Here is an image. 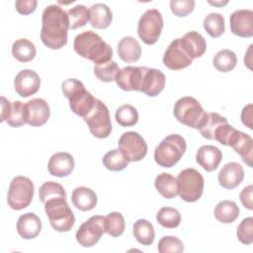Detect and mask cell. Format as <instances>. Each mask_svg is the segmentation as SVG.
Wrapping results in <instances>:
<instances>
[{"mask_svg": "<svg viewBox=\"0 0 253 253\" xmlns=\"http://www.w3.org/2000/svg\"><path fill=\"white\" fill-rule=\"evenodd\" d=\"M209 3L211 4V5H213V6H223V5L227 4V1H223V2H215V1L211 2V1H209Z\"/></svg>", "mask_w": 253, "mask_h": 253, "instance_id": "cell-49", "label": "cell"}, {"mask_svg": "<svg viewBox=\"0 0 253 253\" xmlns=\"http://www.w3.org/2000/svg\"><path fill=\"white\" fill-rule=\"evenodd\" d=\"M221 151L213 145H203L198 149L196 154L198 164L208 172L215 170L221 162Z\"/></svg>", "mask_w": 253, "mask_h": 253, "instance_id": "cell-23", "label": "cell"}, {"mask_svg": "<svg viewBox=\"0 0 253 253\" xmlns=\"http://www.w3.org/2000/svg\"><path fill=\"white\" fill-rule=\"evenodd\" d=\"M143 66H126L116 75L117 85L124 91H140Z\"/></svg>", "mask_w": 253, "mask_h": 253, "instance_id": "cell-17", "label": "cell"}, {"mask_svg": "<svg viewBox=\"0 0 253 253\" xmlns=\"http://www.w3.org/2000/svg\"><path fill=\"white\" fill-rule=\"evenodd\" d=\"M69 19V29L75 30L87 24L90 20V12L84 5H76L67 11Z\"/></svg>", "mask_w": 253, "mask_h": 253, "instance_id": "cell-37", "label": "cell"}, {"mask_svg": "<svg viewBox=\"0 0 253 253\" xmlns=\"http://www.w3.org/2000/svg\"><path fill=\"white\" fill-rule=\"evenodd\" d=\"M1 122H6L12 127H19L27 124L25 104L21 101L11 103L1 96Z\"/></svg>", "mask_w": 253, "mask_h": 253, "instance_id": "cell-14", "label": "cell"}, {"mask_svg": "<svg viewBox=\"0 0 253 253\" xmlns=\"http://www.w3.org/2000/svg\"><path fill=\"white\" fill-rule=\"evenodd\" d=\"M177 193L182 200L188 203L198 201L204 192V177L195 168H186L182 170L178 177Z\"/></svg>", "mask_w": 253, "mask_h": 253, "instance_id": "cell-7", "label": "cell"}, {"mask_svg": "<svg viewBox=\"0 0 253 253\" xmlns=\"http://www.w3.org/2000/svg\"><path fill=\"white\" fill-rule=\"evenodd\" d=\"M193 59L187 54L181 45V39L174 40L166 48L163 55V63L171 70H180L188 67Z\"/></svg>", "mask_w": 253, "mask_h": 253, "instance_id": "cell-13", "label": "cell"}, {"mask_svg": "<svg viewBox=\"0 0 253 253\" xmlns=\"http://www.w3.org/2000/svg\"><path fill=\"white\" fill-rule=\"evenodd\" d=\"M252 193H253V186L252 185H248L247 187H245L244 189H242V191L240 192V201L242 203V205L248 209V210H252L253 209V202H252Z\"/></svg>", "mask_w": 253, "mask_h": 253, "instance_id": "cell-47", "label": "cell"}, {"mask_svg": "<svg viewBox=\"0 0 253 253\" xmlns=\"http://www.w3.org/2000/svg\"><path fill=\"white\" fill-rule=\"evenodd\" d=\"M44 210L54 230L67 232L74 226L75 216L66 202V198L58 197L47 200L44 203Z\"/></svg>", "mask_w": 253, "mask_h": 253, "instance_id": "cell-6", "label": "cell"}, {"mask_svg": "<svg viewBox=\"0 0 253 253\" xmlns=\"http://www.w3.org/2000/svg\"><path fill=\"white\" fill-rule=\"evenodd\" d=\"M181 45L192 59L201 57L207 49L205 38L196 31L185 34L181 39Z\"/></svg>", "mask_w": 253, "mask_h": 253, "instance_id": "cell-25", "label": "cell"}, {"mask_svg": "<svg viewBox=\"0 0 253 253\" xmlns=\"http://www.w3.org/2000/svg\"><path fill=\"white\" fill-rule=\"evenodd\" d=\"M63 95L68 99L71 111L81 117H86L94 108L96 99L85 89L84 84L75 78H68L61 84Z\"/></svg>", "mask_w": 253, "mask_h": 253, "instance_id": "cell-3", "label": "cell"}, {"mask_svg": "<svg viewBox=\"0 0 253 253\" xmlns=\"http://www.w3.org/2000/svg\"><path fill=\"white\" fill-rule=\"evenodd\" d=\"M132 232L137 240L142 245L149 246L153 243L155 238V231L152 223L144 218L137 219L133 226H132Z\"/></svg>", "mask_w": 253, "mask_h": 253, "instance_id": "cell-29", "label": "cell"}, {"mask_svg": "<svg viewBox=\"0 0 253 253\" xmlns=\"http://www.w3.org/2000/svg\"><path fill=\"white\" fill-rule=\"evenodd\" d=\"M119 149L128 162L142 160L147 153L144 138L135 131H126L119 139Z\"/></svg>", "mask_w": 253, "mask_h": 253, "instance_id": "cell-11", "label": "cell"}, {"mask_svg": "<svg viewBox=\"0 0 253 253\" xmlns=\"http://www.w3.org/2000/svg\"><path fill=\"white\" fill-rule=\"evenodd\" d=\"M115 118L122 126H132L138 122V113L133 106L126 104L117 109Z\"/></svg>", "mask_w": 253, "mask_h": 253, "instance_id": "cell-38", "label": "cell"}, {"mask_svg": "<svg viewBox=\"0 0 253 253\" xmlns=\"http://www.w3.org/2000/svg\"><path fill=\"white\" fill-rule=\"evenodd\" d=\"M83 120L95 137L106 138L111 134L112 123L109 109L101 100L96 99L94 108Z\"/></svg>", "mask_w": 253, "mask_h": 253, "instance_id": "cell-9", "label": "cell"}, {"mask_svg": "<svg viewBox=\"0 0 253 253\" xmlns=\"http://www.w3.org/2000/svg\"><path fill=\"white\" fill-rule=\"evenodd\" d=\"M228 146H231L233 150L241 156L243 162H245L249 167H252L253 140L249 134L236 129Z\"/></svg>", "mask_w": 253, "mask_h": 253, "instance_id": "cell-22", "label": "cell"}, {"mask_svg": "<svg viewBox=\"0 0 253 253\" xmlns=\"http://www.w3.org/2000/svg\"><path fill=\"white\" fill-rule=\"evenodd\" d=\"M41 86L39 74L32 69L21 70L14 79V87L17 94L23 98L36 94Z\"/></svg>", "mask_w": 253, "mask_h": 253, "instance_id": "cell-15", "label": "cell"}, {"mask_svg": "<svg viewBox=\"0 0 253 253\" xmlns=\"http://www.w3.org/2000/svg\"><path fill=\"white\" fill-rule=\"evenodd\" d=\"M187 148L185 138L180 134H170L163 138L154 150L155 162L165 168H171L182 158Z\"/></svg>", "mask_w": 253, "mask_h": 253, "instance_id": "cell-4", "label": "cell"}, {"mask_svg": "<svg viewBox=\"0 0 253 253\" xmlns=\"http://www.w3.org/2000/svg\"><path fill=\"white\" fill-rule=\"evenodd\" d=\"M90 23L95 29L108 28L113 20V14L111 9L104 3H96L89 9Z\"/></svg>", "mask_w": 253, "mask_h": 253, "instance_id": "cell-28", "label": "cell"}, {"mask_svg": "<svg viewBox=\"0 0 253 253\" xmlns=\"http://www.w3.org/2000/svg\"><path fill=\"white\" fill-rule=\"evenodd\" d=\"M195 7L194 0H171L170 9L175 16L185 17L193 12Z\"/></svg>", "mask_w": 253, "mask_h": 253, "instance_id": "cell-45", "label": "cell"}, {"mask_svg": "<svg viewBox=\"0 0 253 253\" xmlns=\"http://www.w3.org/2000/svg\"><path fill=\"white\" fill-rule=\"evenodd\" d=\"M232 34L241 38L253 36V12L248 9L234 11L229 18Z\"/></svg>", "mask_w": 253, "mask_h": 253, "instance_id": "cell-18", "label": "cell"}, {"mask_svg": "<svg viewBox=\"0 0 253 253\" xmlns=\"http://www.w3.org/2000/svg\"><path fill=\"white\" fill-rule=\"evenodd\" d=\"M73 156L68 152H57L51 155L47 163V169L50 175L56 177H66L74 169Z\"/></svg>", "mask_w": 253, "mask_h": 253, "instance_id": "cell-20", "label": "cell"}, {"mask_svg": "<svg viewBox=\"0 0 253 253\" xmlns=\"http://www.w3.org/2000/svg\"><path fill=\"white\" fill-rule=\"evenodd\" d=\"M104 232H106L105 216L93 215L80 225L75 237L81 246L92 247L100 240Z\"/></svg>", "mask_w": 253, "mask_h": 253, "instance_id": "cell-12", "label": "cell"}, {"mask_svg": "<svg viewBox=\"0 0 253 253\" xmlns=\"http://www.w3.org/2000/svg\"><path fill=\"white\" fill-rule=\"evenodd\" d=\"M35 186L32 180L25 176H16L12 179L8 195L7 202L11 209L20 211L27 208L34 197Z\"/></svg>", "mask_w": 253, "mask_h": 253, "instance_id": "cell-8", "label": "cell"}, {"mask_svg": "<svg viewBox=\"0 0 253 253\" xmlns=\"http://www.w3.org/2000/svg\"><path fill=\"white\" fill-rule=\"evenodd\" d=\"M238 240L243 244H251L253 242V217L249 216L239 223L236 230Z\"/></svg>", "mask_w": 253, "mask_h": 253, "instance_id": "cell-44", "label": "cell"}, {"mask_svg": "<svg viewBox=\"0 0 253 253\" xmlns=\"http://www.w3.org/2000/svg\"><path fill=\"white\" fill-rule=\"evenodd\" d=\"M35 44L27 39H19L13 42L12 54L20 62H29L36 56Z\"/></svg>", "mask_w": 253, "mask_h": 253, "instance_id": "cell-30", "label": "cell"}, {"mask_svg": "<svg viewBox=\"0 0 253 253\" xmlns=\"http://www.w3.org/2000/svg\"><path fill=\"white\" fill-rule=\"evenodd\" d=\"M104 166L111 171H122L128 165V161L120 151V149H113L108 151L103 157Z\"/></svg>", "mask_w": 253, "mask_h": 253, "instance_id": "cell-39", "label": "cell"}, {"mask_svg": "<svg viewBox=\"0 0 253 253\" xmlns=\"http://www.w3.org/2000/svg\"><path fill=\"white\" fill-rule=\"evenodd\" d=\"M241 121L247 127L252 128V105L249 104L241 112Z\"/></svg>", "mask_w": 253, "mask_h": 253, "instance_id": "cell-48", "label": "cell"}, {"mask_svg": "<svg viewBox=\"0 0 253 253\" xmlns=\"http://www.w3.org/2000/svg\"><path fill=\"white\" fill-rule=\"evenodd\" d=\"M154 186L165 199H173L178 195L176 178L169 173H161L157 175L154 181Z\"/></svg>", "mask_w": 253, "mask_h": 253, "instance_id": "cell-32", "label": "cell"}, {"mask_svg": "<svg viewBox=\"0 0 253 253\" xmlns=\"http://www.w3.org/2000/svg\"><path fill=\"white\" fill-rule=\"evenodd\" d=\"M204 29L211 38L220 37L225 30L223 16L219 13H210L204 20Z\"/></svg>", "mask_w": 253, "mask_h": 253, "instance_id": "cell-35", "label": "cell"}, {"mask_svg": "<svg viewBox=\"0 0 253 253\" xmlns=\"http://www.w3.org/2000/svg\"><path fill=\"white\" fill-rule=\"evenodd\" d=\"M69 19L60 6H47L42 16L41 40L50 49H59L67 43Z\"/></svg>", "mask_w": 253, "mask_h": 253, "instance_id": "cell-1", "label": "cell"}, {"mask_svg": "<svg viewBox=\"0 0 253 253\" xmlns=\"http://www.w3.org/2000/svg\"><path fill=\"white\" fill-rule=\"evenodd\" d=\"M173 114L178 122L196 129L202 127L208 115L200 102L191 96L180 98L174 105Z\"/></svg>", "mask_w": 253, "mask_h": 253, "instance_id": "cell-5", "label": "cell"}, {"mask_svg": "<svg viewBox=\"0 0 253 253\" xmlns=\"http://www.w3.org/2000/svg\"><path fill=\"white\" fill-rule=\"evenodd\" d=\"M126 227V221L121 212L113 211L105 217V230L112 237L121 236Z\"/></svg>", "mask_w": 253, "mask_h": 253, "instance_id": "cell-36", "label": "cell"}, {"mask_svg": "<svg viewBox=\"0 0 253 253\" xmlns=\"http://www.w3.org/2000/svg\"><path fill=\"white\" fill-rule=\"evenodd\" d=\"M58 197L66 198L65 190L60 184L53 181H47L40 187L39 198L42 203L44 204L47 200L58 198Z\"/></svg>", "mask_w": 253, "mask_h": 253, "instance_id": "cell-40", "label": "cell"}, {"mask_svg": "<svg viewBox=\"0 0 253 253\" xmlns=\"http://www.w3.org/2000/svg\"><path fill=\"white\" fill-rule=\"evenodd\" d=\"M118 54L125 62H134L140 58L141 46L133 37H124L118 43Z\"/></svg>", "mask_w": 253, "mask_h": 253, "instance_id": "cell-26", "label": "cell"}, {"mask_svg": "<svg viewBox=\"0 0 253 253\" xmlns=\"http://www.w3.org/2000/svg\"><path fill=\"white\" fill-rule=\"evenodd\" d=\"M42 230V221L40 217L33 213L27 212L18 218L17 231L24 239L36 238Z\"/></svg>", "mask_w": 253, "mask_h": 253, "instance_id": "cell-24", "label": "cell"}, {"mask_svg": "<svg viewBox=\"0 0 253 253\" xmlns=\"http://www.w3.org/2000/svg\"><path fill=\"white\" fill-rule=\"evenodd\" d=\"M163 29V18L157 9H148L140 17L137 34L146 44H154L158 41Z\"/></svg>", "mask_w": 253, "mask_h": 253, "instance_id": "cell-10", "label": "cell"}, {"mask_svg": "<svg viewBox=\"0 0 253 253\" xmlns=\"http://www.w3.org/2000/svg\"><path fill=\"white\" fill-rule=\"evenodd\" d=\"M239 215V208L233 201L223 200L214 208L215 218L222 223H231Z\"/></svg>", "mask_w": 253, "mask_h": 253, "instance_id": "cell-31", "label": "cell"}, {"mask_svg": "<svg viewBox=\"0 0 253 253\" xmlns=\"http://www.w3.org/2000/svg\"><path fill=\"white\" fill-rule=\"evenodd\" d=\"M165 75L162 71L143 66L140 92L149 97L157 96L165 87Z\"/></svg>", "mask_w": 253, "mask_h": 253, "instance_id": "cell-19", "label": "cell"}, {"mask_svg": "<svg viewBox=\"0 0 253 253\" xmlns=\"http://www.w3.org/2000/svg\"><path fill=\"white\" fill-rule=\"evenodd\" d=\"M184 251V245L182 241L176 236L168 235L162 237L158 242V252L159 253H181Z\"/></svg>", "mask_w": 253, "mask_h": 253, "instance_id": "cell-43", "label": "cell"}, {"mask_svg": "<svg viewBox=\"0 0 253 253\" xmlns=\"http://www.w3.org/2000/svg\"><path fill=\"white\" fill-rule=\"evenodd\" d=\"M38 5L37 0H19L16 1L15 7L16 10L22 15H29L33 13Z\"/></svg>", "mask_w": 253, "mask_h": 253, "instance_id": "cell-46", "label": "cell"}, {"mask_svg": "<svg viewBox=\"0 0 253 253\" xmlns=\"http://www.w3.org/2000/svg\"><path fill=\"white\" fill-rule=\"evenodd\" d=\"M227 120L220 116L219 114L212 112V113H208L207 119L202 126V127L199 129L202 136L207 138V139H213V132L214 129L221 124L226 123Z\"/></svg>", "mask_w": 253, "mask_h": 253, "instance_id": "cell-41", "label": "cell"}, {"mask_svg": "<svg viewBox=\"0 0 253 253\" xmlns=\"http://www.w3.org/2000/svg\"><path fill=\"white\" fill-rule=\"evenodd\" d=\"M212 62L216 70L220 72H229L235 67L237 57L232 50L221 49L215 53Z\"/></svg>", "mask_w": 253, "mask_h": 253, "instance_id": "cell-33", "label": "cell"}, {"mask_svg": "<svg viewBox=\"0 0 253 253\" xmlns=\"http://www.w3.org/2000/svg\"><path fill=\"white\" fill-rule=\"evenodd\" d=\"M73 47L80 56L93 61L95 65L111 61L113 57L111 45L92 31H85L77 35Z\"/></svg>", "mask_w": 253, "mask_h": 253, "instance_id": "cell-2", "label": "cell"}, {"mask_svg": "<svg viewBox=\"0 0 253 253\" xmlns=\"http://www.w3.org/2000/svg\"><path fill=\"white\" fill-rule=\"evenodd\" d=\"M156 220L165 228H175L181 222V214L174 208L163 207L156 213Z\"/></svg>", "mask_w": 253, "mask_h": 253, "instance_id": "cell-34", "label": "cell"}, {"mask_svg": "<svg viewBox=\"0 0 253 253\" xmlns=\"http://www.w3.org/2000/svg\"><path fill=\"white\" fill-rule=\"evenodd\" d=\"M27 124L32 126H41L44 125L50 116V110L47 102L42 98H35L25 104Z\"/></svg>", "mask_w": 253, "mask_h": 253, "instance_id": "cell-16", "label": "cell"}, {"mask_svg": "<svg viewBox=\"0 0 253 253\" xmlns=\"http://www.w3.org/2000/svg\"><path fill=\"white\" fill-rule=\"evenodd\" d=\"M219 185L227 190L236 188L244 178L243 167L237 162L226 163L218 173Z\"/></svg>", "mask_w": 253, "mask_h": 253, "instance_id": "cell-21", "label": "cell"}, {"mask_svg": "<svg viewBox=\"0 0 253 253\" xmlns=\"http://www.w3.org/2000/svg\"><path fill=\"white\" fill-rule=\"evenodd\" d=\"M119 70V65L113 60L94 66V73L96 77L103 82L114 81Z\"/></svg>", "mask_w": 253, "mask_h": 253, "instance_id": "cell-42", "label": "cell"}, {"mask_svg": "<svg viewBox=\"0 0 253 253\" xmlns=\"http://www.w3.org/2000/svg\"><path fill=\"white\" fill-rule=\"evenodd\" d=\"M73 206L82 211H87L94 209L97 205L96 193L87 187H77L71 195Z\"/></svg>", "mask_w": 253, "mask_h": 253, "instance_id": "cell-27", "label": "cell"}]
</instances>
